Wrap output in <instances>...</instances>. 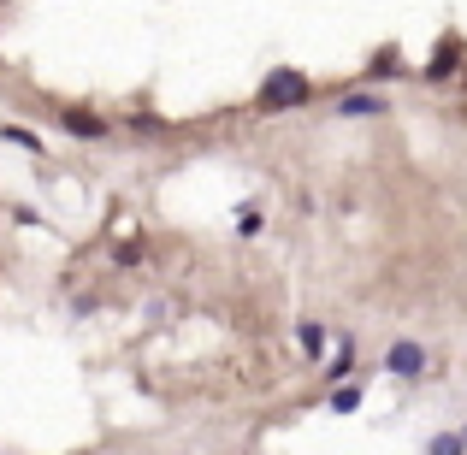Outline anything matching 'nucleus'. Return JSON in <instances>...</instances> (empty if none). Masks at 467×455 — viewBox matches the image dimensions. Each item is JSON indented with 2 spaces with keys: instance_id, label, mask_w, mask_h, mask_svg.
Segmentation results:
<instances>
[{
  "instance_id": "obj_6",
  "label": "nucleus",
  "mask_w": 467,
  "mask_h": 455,
  "mask_svg": "<svg viewBox=\"0 0 467 455\" xmlns=\"http://www.w3.org/2000/svg\"><path fill=\"white\" fill-rule=\"evenodd\" d=\"M397 78H409V66H402V47H397V42L373 47V59L361 66V83H367V89H379V83H397Z\"/></svg>"
},
{
  "instance_id": "obj_8",
  "label": "nucleus",
  "mask_w": 467,
  "mask_h": 455,
  "mask_svg": "<svg viewBox=\"0 0 467 455\" xmlns=\"http://www.w3.org/2000/svg\"><path fill=\"white\" fill-rule=\"evenodd\" d=\"M349 373H355V337L337 331V355H326V385H349Z\"/></svg>"
},
{
  "instance_id": "obj_10",
  "label": "nucleus",
  "mask_w": 467,
  "mask_h": 455,
  "mask_svg": "<svg viewBox=\"0 0 467 455\" xmlns=\"http://www.w3.org/2000/svg\"><path fill=\"white\" fill-rule=\"evenodd\" d=\"M361 397H367V390H361V385L349 378V385H331L326 408H331V414H355V408H361Z\"/></svg>"
},
{
  "instance_id": "obj_16",
  "label": "nucleus",
  "mask_w": 467,
  "mask_h": 455,
  "mask_svg": "<svg viewBox=\"0 0 467 455\" xmlns=\"http://www.w3.org/2000/svg\"><path fill=\"white\" fill-rule=\"evenodd\" d=\"M462 444H467V426H462Z\"/></svg>"
},
{
  "instance_id": "obj_9",
  "label": "nucleus",
  "mask_w": 467,
  "mask_h": 455,
  "mask_svg": "<svg viewBox=\"0 0 467 455\" xmlns=\"http://www.w3.org/2000/svg\"><path fill=\"white\" fill-rule=\"evenodd\" d=\"M0 142H12V149H24V154H47V142L36 137L30 125H0Z\"/></svg>"
},
{
  "instance_id": "obj_1",
  "label": "nucleus",
  "mask_w": 467,
  "mask_h": 455,
  "mask_svg": "<svg viewBox=\"0 0 467 455\" xmlns=\"http://www.w3.org/2000/svg\"><path fill=\"white\" fill-rule=\"evenodd\" d=\"M314 101V78L296 66H273L261 78V89H254V119H278L290 113V107H308Z\"/></svg>"
},
{
  "instance_id": "obj_5",
  "label": "nucleus",
  "mask_w": 467,
  "mask_h": 455,
  "mask_svg": "<svg viewBox=\"0 0 467 455\" xmlns=\"http://www.w3.org/2000/svg\"><path fill=\"white\" fill-rule=\"evenodd\" d=\"M426 367H432V349H426V343H414V337H397L385 349V373L390 378H420Z\"/></svg>"
},
{
  "instance_id": "obj_11",
  "label": "nucleus",
  "mask_w": 467,
  "mask_h": 455,
  "mask_svg": "<svg viewBox=\"0 0 467 455\" xmlns=\"http://www.w3.org/2000/svg\"><path fill=\"white\" fill-rule=\"evenodd\" d=\"M142 261H149V243H142V237H130V243H119V249H113V266H125V273H130V266H142Z\"/></svg>"
},
{
  "instance_id": "obj_7",
  "label": "nucleus",
  "mask_w": 467,
  "mask_h": 455,
  "mask_svg": "<svg viewBox=\"0 0 467 455\" xmlns=\"http://www.w3.org/2000/svg\"><path fill=\"white\" fill-rule=\"evenodd\" d=\"M296 343H302V361H319V367H326L331 337H326V326H319V319H296Z\"/></svg>"
},
{
  "instance_id": "obj_3",
  "label": "nucleus",
  "mask_w": 467,
  "mask_h": 455,
  "mask_svg": "<svg viewBox=\"0 0 467 455\" xmlns=\"http://www.w3.org/2000/svg\"><path fill=\"white\" fill-rule=\"evenodd\" d=\"M54 125L66 130V137H78V142H107V137H113V119H107V113H89V107H59Z\"/></svg>"
},
{
  "instance_id": "obj_12",
  "label": "nucleus",
  "mask_w": 467,
  "mask_h": 455,
  "mask_svg": "<svg viewBox=\"0 0 467 455\" xmlns=\"http://www.w3.org/2000/svg\"><path fill=\"white\" fill-rule=\"evenodd\" d=\"M261 231H266L261 207H237V237H261Z\"/></svg>"
},
{
  "instance_id": "obj_14",
  "label": "nucleus",
  "mask_w": 467,
  "mask_h": 455,
  "mask_svg": "<svg viewBox=\"0 0 467 455\" xmlns=\"http://www.w3.org/2000/svg\"><path fill=\"white\" fill-rule=\"evenodd\" d=\"M426 455H467V444H462V432H432Z\"/></svg>"
},
{
  "instance_id": "obj_2",
  "label": "nucleus",
  "mask_w": 467,
  "mask_h": 455,
  "mask_svg": "<svg viewBox=\"0 0 467 455\" xmlns=\"http://www.w3.org/2000/svg\"><path fill=\"white\" fill-rule=\"evenodd\" d=\"M462 59H467L462 36L444 30V36H438V47H432V59L420 66V78H426V83H456V78H462Z\"/></svg>"
},
{
  "instance_id": "obj_15",
  "label": "nucleus",
  "mask_w": 467,
  "mask_h": 455,
  "mask_svg": "<svg viewBox=\"0 0 467 455\" xmlns=\"http://www.w3.org/2000/svg\"><path fill=\"white\" fill-rule=\"evenodd\" d=\"M12 219H18V225H30V231H36V225H47V219H42V213H36V207H24V202H18V207H12Z\"/></svg>"
},
{
  "instance_id": "obj_13",
  "label": "nucleus",
  "mask_w": 467,
  "mask_h": 455,
  "mask_svg": "<svg viewBox=\"0 0 467 455\" xmlns=\"http://www.w3.org/2000/svg\"><path fill=\"white\" fill-rule=\"evenodd\" d=\"M125 125L137 130V137H166V119H160V113H130Z\"/></svg>"
},
{
  "instance_id": "obj_4",
  "label": "nucleus",
  "mask_w": 467,
  "mask_h": 455,
  "mask_svg": "<svg viewBox=\"0 0 467 455\" xmlns=\"http://www.w3.org/2000/svg\"><path fill=\"white\" fill-rule=\"evenodd\" d=\"M331 113L337 119H385L390 113V95L385 89H337V101H331Z\"/></svg>"
}]
</instances>
